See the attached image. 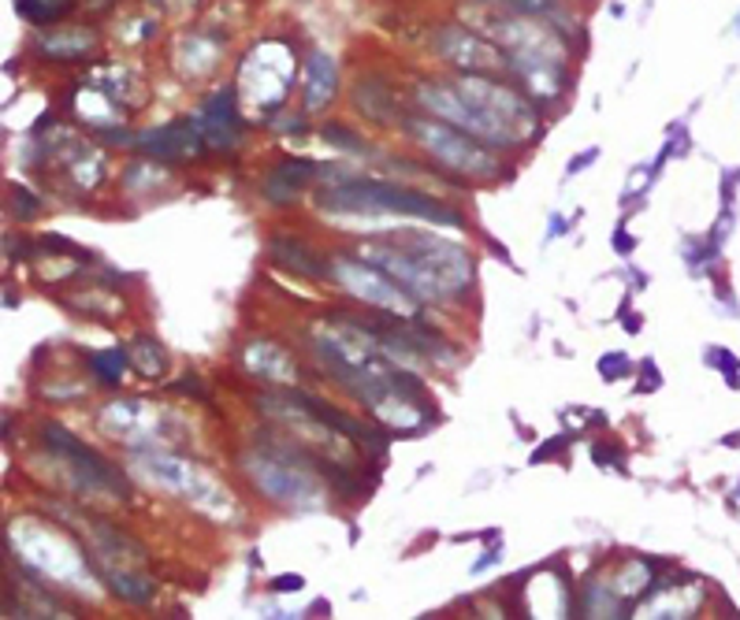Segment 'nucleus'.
<instances>
[{
    "label": "nucleus",
    "instance_id": "nucleus-1",
    "mask_svg": "<svg viewBox=\"0 0 740 620\" xmlns=\"http://www.w3.org/2000/svg\"><path fill=\"white\" fill-rule=\"evenodd\" d=\"M327 209L339 212H391V215H417V220H432V223H462V215L447 204L432 201L428 194L406 190V186H391V183H365V178H354V183L339 186L324 197Z\"/></svg>",
    "mask_w": 740,
    "mask_h": 620
},
{
    "label": "nucleus",
    "instance_id": "nucleus-2",
    "mask_svg": "<svg viewBox=\"0 0 740 620\" xmlns=\"http://www.w3.org/2000/svg\"><path fill=\"white\" fill-rule=\"evenodd\" d=\"M290 82H294V52L279 42L257 45L239 71L242 101L257 112H271L276 105H284V97L290 93Z\"/></svg>",
    "mask_w": 740,
    "mask_h": 620
},
{
    "label": "nucleus",
    "instance_id": "nucleus-3",
    "mask_svg": "<svg viewBox=\"0 0 740 620\" xmlns=\"http://www.w3.org/2000/svg\"><path fill=\"white\" fill-rule=\"evenodd\" d=\"M12 542L23 553V561L53 580H82V558L63 535H56L53 528L37 520H15Z\"/></svg>",
    "mask_w": 740,
    "mask_h": 620
},
{
    "label": "nucleus",
    "instance_id": "nucleus-4",
    "mask_svg": "<svg viewBox=\"0 0 740 620\" xmlns=\"http://www.w3.org/2000/svg\"><path fill=\"white\" fill-rule=\"evenodd\" d=\"M146 472H153L161 479L164 487H172V491H180L186 502H194L198 510H209V513H223L231 505L228 491L212 479L209 472H201L194 461H172V457H142Z\"/></svg>",
    "mask_w": 740,
    "mask_h": 620
},
{
    "label": "nucleus",
    "instance_id": "nucleus-5",
    "mask_svg": "<svg viewBox=\"0 0 740 620\" xmlns=\"http://www.w3.org/2000/svg\"><path fill=\"white\" fill-rule=\"evenodd\" d=\"M409 130L417 134V142L428 149L436 160H443L447 167H458V172H473V175H488L495 167V160L484 153L473 138L458 134L454 127L443 124H428V119H414Z\"/></svg>",
    "mask_w": 740,
    "mask_h": 620
},
{
    "label": "nucleus",
    "instance_id": "nucleus-6",
    "mask_svg": "<svg viewBox=\"0 0 740 620\" xmlns=\"http://www.w3.org/2000/svg\"><path fill=\"white\" fill-rule=\"evenodd\" d=\"M335 276L350 286V294L365 297L369 305L391 308V313H402V316H417L414 297H409L406 290H398L391 279H383L380 271H369V260H361V265L358 260H335Z\"/></svg>",
    "mask_w": 740,
    "mask_h": 620
},
{
    "label": "nucleus",
    "instance_id": "nucleus-7",
    "mask_svg": "<svg viewBox=\"0 0 740 620\" xmlns=\"http://www.w3.org/2000/svg\"><path fill=\"white\" fill-rule=\"evenodd\" d=\"M246 472H253L261 491L284 505H302V502H309V494H313L305 472H298V465L284 461V457H253V465H246Z\"/></svg>",
    "mask_w": 740,
    "mask_h": 620
},
{
    "label": "nucleus",
    "instance_id": "nucleus-8",
    "mask_svg": "<svg viewBox=\"0 0 740 620\" xmlns=\"http://www.w3.org/2000/svg\"><path fill=\"white\" fill-rule=\"evenodd\" d=\"M194 127H198V134L209 145H220V149L239 145L242 119H239V108H235V101H231V93L228 90L217 93V97H212L209 105H205L198 116H194Z\"/></svg>",
    "mask_w": 740,
    "mask_h": 620
},
{
    "label": "nucleus",
    "instance_id": "nucleus-9",
    "mask_svg": "<svg viewBox=\"0 0 740 620\" xmlns=\"http://www.w3.org/2000/svg\"><path fill=\"white\" fill-rule=\"evenodd\" d=\"M439 52L451 56L462 68H492V63H499V52H495L488 42H481V37L470 31H458V26H447V31L439 34Z\"/></svg>",
    "mask_w": 740,
    "mask_h": 620
},
{
    "label": "nucleus",
    "instance_id": "nucleus-10",
    "mask_svg": "<svg viewBox=\"0 0 740 620\" xmlns=\"http://www.w3.org/2000/svg\"><path fill=\"white\" fill-rule=\"evenodd\" d=\"M335 90H339V68H335V60L324 49L309 52V63H305V108L309 112L327 108V101L335 97Z\"/></svg>",
    "mask_w": 740,
    "mask_h": 620
},
{
    "label": "nucleus",
    "instance_id": "nucleus-11",
    "mask_svg": "<svg viewBox=\"0 0 740 620\" xmlns=\"http://www.w3.org/2000/svg\"><path fill=\"white\" fill-rule=\"evenodd\" d=\"M146 153H153L157 160H186V156H198V134H194L190 124H172L164 130H153V134H146L142 142Z\"/></svg>",
    "mask_w": 740,
    "mask_h": 620
},
{
    "label": "nucleus",
    "instance_id": "nucleus-12",
    "mask_svg": "<svg viewBox=\"0 0 740 620\" xmlns=\"http://www.w3.org/2000/svg\"><path fill=\"white\" fill-rule=\"evenodd\" d=\"M309 178H313V164H305V160H284V164L271 167V175L265 178V197L268 201H294Z\"/></svg>",
    "mask_w": 740,
    "mask_h": 620
},
{
    "label": "nucleus",
    "instance_id": "nucleus-13",
    "mask_svg": "<svg viewBox=\"0 0 740 620\" xmlns=\"http://www.w3.org/2000/svg\"><path fill=\"white\" fill-rule=\"evenodd\" d=\"M246 369L261 379H294V361L287 350L271 342H253L246 346Z\"/></svg>",
    "mask_w": 740,
    "mask_h": 620
},
{
    "label": "nucleus",
    "instance_id": "nucleus-14",
    "mask_svg": "<svg viewBox=\"0 0 740 620\" xmlns=\"http://www.w3.org/2000/svg\"><path fill=\"white\" fill-rule=\"evenodd\" d=\"M37 49L45 56H56V60H74V56H86L93 49V34L90 31H60V34H49L37 42Z\"/></svg>",
    "mask_w": 740,
    "mask_h": 620
},
{
    "label": "nucleus",
    "instance_id": "nucleus-15",
    "mask_svg": "<svg viewBox=\"0 0 740 620\" xmlns=\"http://www.w3.org/2000/svg\"><path fill=\"white\" fill-rule=\"evenodd\" d=\"M271 253H276V260L279 265H290V268H298L302 276H316L321 279L324 276V265H321V257H316L313 249H305L302 242H290V238H276L271 242Z\"/></svg>",
    "mask_w": 740,
    "mask_h": 620
},
{
    "label": "nucleus",
    "instance_id": "nucleus-16",
    "mask_svg": "<svg viewBox=\"0 0 740 620\" xmlns=\"http://www.w3.org/2000/svg\"><path fill=\"white\" fill-rule=\"evenodd\" d=\"M127 361H130V369L138 375H146V379H161L164 375V350L153 342V338H135V342H127Z\"/></svg>",
    "mask_w": 740,
    "mask_h": 620
},
{
    "label": "nucleus",
    "instance_id": "nucleus-17",
    "mask_svg": "<svg viewBox=\"0 0 740 620\" xmlns=\"http://www.w3.org/2000/svg\"><path fill=\"white\" fill-rule=\"evenodd\" d=\"M127 350L119 353V350H105V353H93V369H97L101 375L97 379L101 383H108V387H116L119 379H124L127 375Z\"/></svg>",
    "mask_w": 740,
    "mask_h": 620
},
{
    "label": "nucleus",
    "instance_id": "nucleus-18",
    "mask_svg": "<svg viewBox=\"0 0 740 620\" xmlns=\"http://www.w3.org/2000/svg\"><path fill=\"white\" fill-rule=\"evenodd\" d=\"M599 369L606 372V379H617V372H625V356H603Z\"/></svg>",
    "mask_w": 740,
    "mask_h": 620
},
{
    "label": "nucleus",
    "instance_id": "nucleus-19",
    "mask_svg": "<svg viewBox=\"0 0 740 620\" xmlns=\"http://www.w3.org/2000/svg\"><path fill=\"white\" fill-rule=\"evenodd\" d=\"M733 31H737V34H740V23H737V26H733Z\"/></svg>",
    "mask_w": 740,
    "mask_h": 620
}]
</instances>
